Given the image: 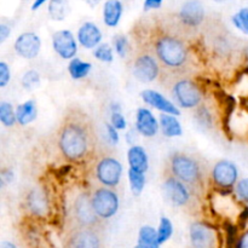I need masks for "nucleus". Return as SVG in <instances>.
<instances>
[{"mask_svg": "<svg viewBox=\"0 0 248 248\" xmlns=\"http://www.w3.org/2000/svg\"><path fill=\"white\" fill-rule=\"evenodd\" d=\"M93 126L85 113L70 110L65 114L57 131V143L61 154L70 162L82 161L94 147Z\"/></svg>", "mask_w": 248, "mask_h": 248, "instance_id": "f257e3e1", "label": "nucleus"}, {"mask_svg": "<svg viewBox=\"0 0 248 248\" xmlns=\"http://www.w3.org/2000/svg\"><path fill=\"white\" fill-rule=\"evenodd\" d=\"M170 173L181 179L194 193L202 190L205 186V169L202 162L188 153L176 152L169 159Z\"/></svg>", "mask_w": 248, "mask_h": 248, "instance_id": "f03ea898", "label": "nucleus"}, {"mask_svg": "<svg viewBox=\"0 0 248 248\" xmlns=\"http://www.w3.org/2000/svg\"><path fill=\"white\" fill-rule=\"evenodd\" d=\"M155 53L161 64L170 69L182 68L188 61V50L181 38L173 34H161L155 40Z\"/></svg>", "mask_w": 248, "mask_h": 248, "instance_id": "7ed1b4c3", "label": "nucleus"}, {"mask_svg": "<svg viewBox=\"0 0 248 248\" xmlns=\"http://www.w3.org/2000/svg\"><path fill=\"white\" fill-rule=\"evenodd\" d=\"M162 191L166 202L179 208L189 207L193 202V195L195 194L184 182L172 176L171 173L162 183Z\"/></svg>", "mask_w": 248, "mask_h": 248, "instance_id": "20e7f679", "label": "nucleus"}, {"mask_svg": "<svg viewBox=\"0 0 248 248\" xmlns=\"http://www.w3.org/2000/svg\"><path fill=\"white\" fill-rule=\"evenodd\" d=\"M72 212L73 218L79 227L96 228V229H99L101 227L102 218L94 211L91 194L85 193V191L78 194L73 202Z\"/></svg>", "mask_w": 248, "mask_h": 248, "instance_id": "39448f33", "label": "nucleus"}, {"mask_svg": "<svg viewBox=\"0 0 248 248\" xmlns=\"http://www.w3.org/2000/svg\"><path fill=\"white\" fill-rule=\"evenodd\" d=\"M92 205L102 219L114 217L119 210V196L109 186H99L91 193Z\"/></svg>", "mask_w": 248, "mask_h": 248, "instance_id": "423d86ee", "label": "nucleus"}, {"mask_svg": "<svg viewBox=\"0 0 248 248\" xmlns=\"http://www.w3.org/2000/svg\"><path fill=\"white\" fill-rule=\"evenodd\" d=\"M123 176V166L120 161L113 156H103L94 167V177L99 184L114 188L120 183Z\"/></svg>", "mask_w": 248, "mask_h": 248, "instance_id": "0eeeda50", "label": "nucleus"}, {"mask_svg": "<svg viewBox=\"0 0 248 248\" xmlns=\"http://www.w3.org/2000/svg\"><path fill=\"white\" fill-rule=\"evenodd\" d=\"M172 92L176 101L186 109L195 108L202 101V93L198 85L189 79L177 80L172 87Z\"/></svg>", "mask_w": 248, "mask_h": 248, "instance_id": "6e6552de", "label": "nucleus"}, {"mask_svg": "<svg viewBox=\"0 0 248 248\" xmlns=\"http://www.w3.org/2000/svg\"><path fill=\"white\" fill-rule=\"evenodd\" d=\"M99 229L77 225L67 237V246L73 248H97L102 246Z\"/></svg>", "mask_w": 248, "mask_h": 248, "instance_id": "1a4fd4ad", "label": "nucleus"}, {"mask_svg": "<svg viewBox=\"0 0 248 248\" xmlns=\"http://www.w3.org/2000/svg\"><path fill=\"white\" fill-rule=\"evenodd\" d=\"M133 75L142 82H152L159 77L160 67L156 58L150 53H140L133 62Z\"/></svg>", "mask_w": 248, "mask_h": 248, "instance_id": "9d476101", "label": "nucleus"}, {"mask_svg": "<svg viewBox=\"0 0 248 248\" xmlns=\"http://www.w3.org/2000/svg\"><path fill=\"white\" fill-rule=\"evenodd\" d=\"M237 167L232 162L228 160L218 161L213 166L212 170V179L217 186L220 189H230L237 183Z\"/></svg>", "mask_w": 248, "mask_h": 248, "instance_id": "9b49d317", "label": "nucleus"}, {"mask_svg": "<svg viewBox=\"0 0 248 248\" xmlns=\"http://www.w3.org/2000/svg\"><path fill=\"white\" fill-rule=\"evenodd\" d=\"M52 46L55 52L63 60H72L78 52V44L70 31L62 29L52 35Z\"/></svg>", "mask_w": 248, "mask_h": 248, "instance_id": "f8f14e48", "label": "nucleus"}, {"mask_svg": "<svg viewBox=\"0 0 248 248\" xmlns=\"http://www.w3.org/2000/svg\"><path fill=\"white\" fill-rule=\"evenodd\" d=\"M218 236L215 229L205 223L196 222L190 225V241L194 247L212 248L217 246Z\"/></svg>", "mask_w": 248, "mask_h": 248, "instance_id": "ddd939ff", "label": "nucleus"}, {"mask_svg": "<svg viewBox=\"0 0 248 248\" xmlns=\"http://www.w3.org/2000/svg\"><path fill=\"white\" fill-rule=\"evenodd\" d=\"M41 48V40L33 31L21 34L15 41V51L17 55L26 60H33L39 55Z\"/></svg>", "mask_w": 248, "mask_h": 248, "instance_id": "4468645a", "label": "nucleus"}, {"mask_svg": "<svg viewBox=\"0 0 248 248\" xmlns=\"http://www.w3.org/2000/svg\"><path fill=\"white\" fill-rule=\"evenodd\" d=\"M179 18L184 26H200L205 18V9L200 0H188L184 2L179 11Z\"/></svg>", "mask_w": 248, "mask_h": 248, "instance_id": "2eb2a0df", "label": "nucleus"}, {"mask_svg": "<svg viewBox=\"0 0 248 248\" xmlns=\"http://www.w3.org/2000/svg\"><path fill=\"white\" fill-rule=\"evenodd\" d=\"M27 208L34 217H45L50 210V202L45 190L40 188L31 190L27 196Z\"/></svg>", "mask_w": 248, "mask_h": 248, "instance_id": "dca6fc26", "label": "nucleus"}, {"mask_svg": "<svg viewBox=\"0 0 248 248\" xmlns=\"http://www.w3.org/2000/svg\"><path fill=\"white\" fill-rule=\"evenodd\" d=\"M140 97H142V99L145 103L154 107L155 109L162 111V113L173 114V115L176 116L181 115L179 109L177 108L172 102H170L166 97H164L161 93L154 91V90H144V91H142V93H140Z\"/></svg>", "mask_w": 248, "mask_h": 248, "instance_id": "f3484780", "label": "nucleus"}, {"mask_svg": "<svg viewBox=\"0 0 248 248\" xmlns=\"http://www.w3.org/2000/svg\"><path fill=\"white\" fill-rule=\"evenodd\" d=\"M136 128L144 137H153L159 131V123L149 109L140 108L136 115Z\"/></svg>", "mask_w": 248, "mask_h": 248, "instance_id": "a211bd4d", "label": "nucleus"}, {"mask_svg": "<svg viewBox=\"0 0 248 248\" xmlns=\"http://www.w3.org/2000/svg\"><path fill=\"white\" fill-rule=\"evenodd\" d=\"M102 40V31L92 22H86L78 31V41L85 48H94Z\"/></svg>", "mask_w": 248, "mask_h": 248, "instance_id": "6ab92c4d", "label": "nucleus"}, {"mask_svg": "<svg viewBox=\"0 0 248 248\" xmlns=\"http://www.w3.org/2000/svg\"><path fill=\"white\" fill-rule=\"evenodd\" d=\"M128 165L131 169L140 172H147L149 167V161H148V155L145 153L144 148L140 145H133L128 149L127 153Z\"/></svg>", "mask_w": 248, "mask_h": 248, "instance_id": "aec40b11", "label": "nucleus"}, {"mask_svg": "<svg viewBox=\"0 0 248 248\" xmlns=\"http://www.w3.org/2000/svg\"><path fill=\"white\" fill-rule=\"evenodd\" d=\"M123 16V4L120 0H107L103 6V21L106 26L114 28Z\"/></svg>", "mask_w": 248, "mask_h": 248, "instance_id": "412c9836", "label": "nucleus"}, {"mask_svg": "<svg viewBox=\"0 0 248 248\" xmlns=\"http://www.w3.org/2000/svg\"><path fill=\"white\" fill-rule=\"evenodd\" d=\"M174 116L176 115L169 113L160 115V126H161L162 133L166 137H179L183 133L181 124Z\"/></svg>", "mask_w": 248, "mask_h": 248, "instance_id": "4be33fe9", "label": "nucleus"}, {"mask_svg": "<svg viewBox=\"0 0 248 248\" xmlns=\"http://www.w3.org/2000/svg\"><path fill=\"white\" fill-rule=\"evenodd\" d=\"M38 115V109H36V104L34 101H27L23 104L17 107L16 109V116H17V123L19 125L26 126L28 124L33 123Z\"/></svg>", "mask_w": 248, "mask_h": 248, "instance_id": "5701e85b", "label": "nucleus"}, {"mask_svg": "<svg viewBox=\"0 0 248 248\" xmlns=\"http://www.w3.org/2000/svg\"><path fill=\"white\" fill-rule=\"evenodd\" d=\"M161 245L159 244L157 232L150 225H143L138 234V248H159Z\"/></svg>", "mask_w": 248, "mask_h": 248, "instance_id": "b1692460", "label": "nucleus"}, {"mask_svg": "<svg viewBox=\"0 0 248 248\" xmlns=\"http://www.w3.org/2000/svg\"><path fill=\"white\" fill-rule=\"evenodd\" d=\"M92 69V64L89 62H84L80 58L74 57L70 60L69 64H68V70H69V74L73 79L79 80L82 78L86 77L87 74H90Z\"/></svg>", "mask_w": 248, "mask_h": 248, "instance_id": "393cba45", "label": "nucleus"}, {"mask_svg": "<svg viewBox=\"0 0 248 248\" xmlns=\"http://www.w3.org/2000/svg\"><path fill=\"white\" fill-rule=\"evenodd\" d=\"M48 14L53 21H63L68 14V0H50Z\"/></svg>", "mask_w": 248, "mask_h": 248, "instance_id": "a878e982", "label": "nucleus"}, {"mask_svg": "<svg viewBox=\"0 0 248 248\" xmlns=\"http://www.w3.org/2000/svg\"><path fill=\"white\" fill-rule=\"evenodd\" d=\"M144 172L136 171L133 169H128V181H130V186L132 194L135 196H138L142 194L143 189L145 186V176Z\"/></svg>", "mask_w": 248, "mask_h": 248, "instance_id": "bb28decb", "label": "nucleus"}, {"mask_svg": "<svg viewBox=\"0 0 248 248\" xmlns=\"http://www.w3.org/2000/svg\"><path fill=\"white\" fill-rule=\"evenodd\" d=\"M0 121L6 127H12L17 121L16 111L14 110L11 104L7 103V102H1V104H0Z\"/></svg>", "mask_w": 248, "mask_h": 248, "instance_id": "cd10ccee", "label": "nucleus"}, {"mask_svg": "<svg viewBox=\"0 0 248 248\" xmlns=\"http://www.w3.org/2000/svg\"><path fill=\"white\" fill-rule=\"evenodd\" d=\"M173 234V225L171 220L166 217H162L160 219L159 229H157V237H159V244L162 245L170 239Z\"/></svg>", "mask_w": 248, "mask_h": 248, "instance_id": "c85d7f7f", "label": "nucleus"}, {"mask_svg": "<svg viewBox=\"0 0 248 248\" xmlns=\"http://www.w3.org/2000/svg\"><path fill=\"white\" fill-rule=\"evenodd\" d=\"M40 85V75L36 70L31 69L26 72V74L22 78V86L27 91H31V90L36 89Z\"/></svg>", "mask_w": 248, "mask_h": 248, "instance_id": "c756f323", "label": "nucleus"}, {"mask_svg": "<svg viewBox=\"0 0 248 248\" xmlns=\"http://www.w3.org/2000/svg\"><path fill=\"white\" fill-rule=\"evenodd\" d=\"M94 57L101 62L110 63L113 62L114 55H113V48L108 45V44H99L98 46L94 47L93 51Z\"/></svg>", "mask_w": 248, "mask_h": 248, "instance_id": "7c9ffc66", "label": "nucleus"}, {"mask_svg": "<svg viewBox=\"0 0 248 248\" xmlns=\"http://www.w3.org/2000/svg\"><path fill=\"white\" fill-rule=\"evenodd\" d=\"M232 21L242 33L248 34V7H242L236 15L232 16Z\"/></svg>", "mask_w": 248, "mask_h": 248, "instance_id": "2f4dec72", "label": "nucleus"}, {"mask_svg": "<svg viewBox=\"0 0 248 248\" xmlns=\"http://www.w3.org/2000/svg\"><path fill=\"white\" fill-rule=\"evenodd\" d=\"M113 44L116 53L120 57H125L126 52H127V39H126V36H124L123 34H118V35L114 36Z\"/></svg>", "mask_w": 248, "mask_h": 248, "instance_id": "473e14b6", "label": "nucleus"}, {"mask_svg": "<svg viewBox=\"0 0 248 248\" xmlns=\"http://www.w3.org/2000/svg\"><path fill=\"white\" fill-rule=\"evenodd\" d=\"M235 191H236V195L240 200L248 203V178H244L237 182Z\"/></svg>", "mask_w": 248, "mask_h": 248, "instance_id": "72a5a7b5", "label": "nucleus"}, {"mask_svg": "<svg viewBox=\"0 0 248 248\" xmlns=\"http://www.w3.org/2000/svg\"><path fill=\"white\" fill-rule=\"evenodd\" d=\"M110 123L118 130H125L126 128V120L121 111H111Z\"/></svg>", "mask_w": 248, "mask_h": 248, "instance_id": "f704fd0d", "label": "nucleus"}, {"mask_svg": "<svg viewBox=\"0 0 248 248\" xmlns=\"http://www.w3.org/2000/svg\"><path fill=\"white\" fill-rule=\"evenodd\" d=\"M10 79H11V73H10L9 65L5 62H0V86H6Z\"/></svg>", "mask_w": 248, "mask_h": 248, "instance_id": "c9c22d12", "label": "nucleus"}, {"mask_svg": "<svg viewBox=\"0 0 248 248\" xmlns=\"http://www.w3.org/2000/svg\"><path fill=\"white\" fill-rule=\"evenodd\" d=\"M107 131H108V136L109 138H110L111 143H114V144H116V143L119 142V135H118V128L114 127L113 125L110 124H107Z\"/></svg>", "mask_w": 248, "mask_h": 248, "instance_id": "e433bc0d", "label": "nucleus"}, {"mask_svg": "<svg viewBox=\"0 0 248 248\" xmlns=\"http://www.w3.org/2000/svg\"><path fill=\"white\" fill-rule=\"evenodd\" d=\"M225 232H227V239L229 240V245H232L236 237V227H234L232 224H227L225 225Z\"/></svg>", "mask_w": 248, "mask_h": 248, "instance_id": "4c0bfd02", "label": "nucleus"}, {"mask_svg": "<svg viewBox=\"0 0 248 248\" xmlns=\"http://www.w3.org/2000/svg\"><path fill=\"white\" fill-rule=\"evenodd\" d=\"M164 0H145L144 1V11H149V10L160 9Z\"/></svg>", "mask_w": 248, "mask_h": 248, "instance_id": "58836bf2", "label": "nucleus"}, {"mask_svg": "<svg viewBox=\"0 0 248 248\" xmlns=\"http://www.w3.org/2000/svg\"><path fill=\"white\" fill-rule=\"evenodd\" d=\"M10 33H11V28H10L7 24H0V44L5 43V40H6L7 36L10 35Z\"/></svg>", "mask_w": 248, "mask_h": 248, "instance_id": "ea45409f", "label": "nucleus"}, {"mask_svg": "<svg viewBox=\"0 0 248 248\" xmlns=\"http://www.w3.org/2000/svg\"><path fill=\"white\" fill-rule=\"evenodd\" d=\"M235 246L237 248H248V230L239 237V241L236 242Z\"/></svg>", "mask_w": 248, "mask_h": 248, "instance_id": "a19ab883", "label": "nucleus"}, {"mask_svg": "<svg viewBox=\"0 0 248 248\" xmlns=\"http://www.w3.org/2000/svg\"><path fill=\"white\" fill-rule=\"evenodd\" d=\"M46 1H47V0H35V1L33 2V6H31V10H33V11H35V10H38L39 7L41 6V5L45 4Z\"/></svg>", "mask_w": 248, "mask_h": 248, "instance_id": "79ce46f5", "label": "nucleus"}, {"mask_svg": "<svg viewBox=\"0 0 248 248\" xmlns=\"http://www.w3.org/2000/svg\"><path fill=\"white\" fill-rule=\"evenodd\" d=\"M84 1L86 2V4H89L90 6H96V5H98L102 0H84Z\"/></svg>", "mask_w": 248, "mask_h": 248, "instance_id": "37998d69", "label": "nucleus"}, {"mask_svg": "<svg viewBox=\"0 0 248 248\" xmlns=\"http://www.w3.org/2000/svg\"><path fill=\"white\" fill-rule=\"evenodd\" d=\"M0 247L4 248V247H7V248H16L14 244H9V242H2L1 245H0Z\"/></svg>", "mask_w": 248, "mask_h": 248, "instance_id": "c03bdc74", "label": "nucleus"}, {"mask_svg": "<svg viewBox=\"0 0 248 248\" xmlns=\"http://www.w3.org/2000/svg\"><path fill=\"white\" fill-rule=\"evenodd\" d=\"M213 1H216V2H224V1H227V0H213Z\"/></svg>", "mask_w": 248, "mask_h": 248, "instance_id": "a18cd8bd", "label": "nucleus"}]
</instances>
